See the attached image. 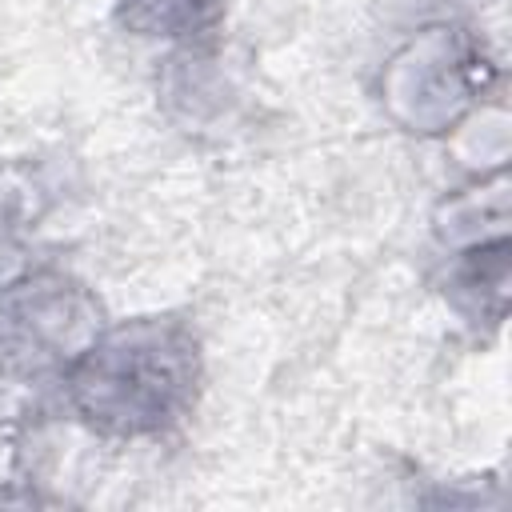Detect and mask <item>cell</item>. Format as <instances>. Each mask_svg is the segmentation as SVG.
Returning a JSON list of instances; mask_svg holds the SVG:
<instances>
[{
    "label": "cell",
    "mask_w": 512,
    "mask_h": 512,
    "mask_svg": "<svg viewBox=\"0 0 512 512\" xmlns=\"http://www.w3.org/2000/svg\"><path fill=\"white\" fill-rule=\"evenodd\" d=\"M96 332V300L60 272H36L0 288V356L12 364H68Z\"/></svg>",
    "instance_id": "7a4b0ae2"
},
{
    "label": "cell",
    "mask_w": 512,
    "mask_h": 512,
    "mask_svg": "<svg viewBox=\"0 0 512 512\" xmlns=\"http://www.w3.org/2000/svg\"><path fill=\"white\" fill-rule=\"evenodd\" d=\"M116 16L136 36H204L220 20V0H120Z\"/></svg>",
    "instance_id": "3957f363"
},
{
    "label": "cell",
    "mask_w": 512,
    "mask_h": 512,
    "mask_svg": "<svg viewBox=\"0 0 512 512\" xmlns=\"http://www.w3.org/2000/svg\"><path fill=\"white\" fill-rule=\"evenodd\" d=\"M68 404L100 436H156L184 420L200 384V348L180 320H128L68 360Z\"/></svg>",
    "instance_id": "6da1fadb"
}]
</instances>
